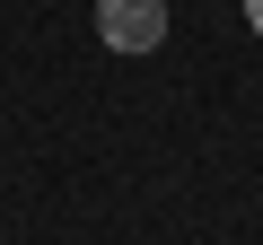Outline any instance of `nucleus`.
I'll return each instance as SVG.
<instances>
[{
    "label": "nucleus",
    "mask_w": 263,
    "mask_h": 245,
    "mask_svg": "<svg viewBox=\"0 0 263 245\" xmlns=\"http://www.w3.org/2000/svg\"><path fill=\"white\" fill-rule=\"evenodd\" d=\"M97 44L105 53H158L167 44V0H97Z\"/></svg>",
    "instance_id": "nucleus-1"
},
{
    "label": "nucleus",
    "mask_w": 263,
    "mask_h": 245,
    "mask_svg": "<svg viewBox=\"0 0 263 245\" xmlns=\"http://www.w3.org/2000/svg\"><path fill=\"white\" fill-rule=\"evenodd\" d=\"M246 27H254V35H263V0H246Z\"/></svg>",
    "instance_id": "nucleus-2"
}]
</instances>
